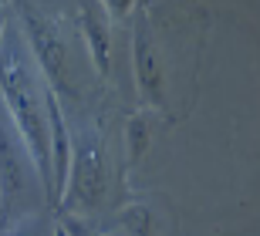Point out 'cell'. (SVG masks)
Returning <instances> with one entry per match:
<instances>
[{"instance_id": "3", "label": "cell", "mask_w": 260, "mask_h": 236, "mask_svg": "<svg viewBox=\"0 0 260 236\" xmlns=\"http://www.w3.org/2000/svg\"><path fill=\"white\" fill-rule=\"evenodd\" d=\"M44 105H48L44 115L51 128V199H61L68 186V169H71V149H68V128L54 88H44Z\"/></svg>"}, {"instance_id": "4", "label": "cell", "mask_w": 260, "mask_h": 236, "mask_svg": "<svg viewBox=\"0 0 260 236\" xmlns=\"http://www.w3.org/2000/svg\"><path fill=\"white\" fill-rule=\"evenodd\" d=\"M17 125H10L0 115V196H4V206L24 192V162L17 152Z\"/></svg>"}, {"instance_id": "6", "label": "cell", "mask_w": 260, "mask_h": 236, "mask_svg": "<svg viewBox=\"0 0 260 236\" xmlns=\"http://www.w3.org/2000/svg\"><path fill=\"white\" fill-rule=\"evenodd\" d=\"M135 78H139V88H142L145 98L162 108L166 102H162V88H159L162 85V75H159V68H155V54H152V47H149L142 30L135 34Z\"/></svg>"}, {"instance_id": "7", "label": "cell", "mask_w": 260, "mask_h": 236, "mask_svg": "<svg viewBox=\"0 0 260 236\" xmlns=\"http://www.w3.org/2000/svg\"><path fill=\"white\" fill-rule=\"evenodd\" d=\"M81 30H85V41H88V51H91V61L98 64L102 75H108V27L91 14V10H81Z\"/></svg>"}, {"instance_id": "13", "label": "cell", "mask_w": 260, "mask_h": 236, "mask_svg": "<svg viewBox=\"0 0 260 236\" xmlns=\"http://www.w3.org/2000/svg\"><path fill=\"white\" fill-rule=\"evenodd\" d=\"M0 4H7V0H0Z\"/></svg>"}, {"instance_id": "9", "label": "cell", "mask_w": 260, "mask_h": 236, "mask_svg": "<svg viewBox=\"0 0 260 236\" xmlns=\"http://www.w3.org/2000/svg\"><path fill=\"white\" fill-rule=\"evenodd\" d=\"M102 4H105V7L112 10L115 17H125L128 10H132V0H102Z\"/></svg>"}, {"instance_id": "1", "label": "cell", "mask_w": 260, "mask_h": 236, "mask_svg": "<svg viewBox=\"0 0 260 236\" xmlns=\"http://www.w3.org/2000/svg\"><path fill=\"white\" fill-rule=\"evenodd\" d=\"M0 91H4V102H7L10 115H14V125L17 132L24 135V145H27L30 159L38 165L41 179L48 182L51 189V142H48V115L41 108V94L30 81V75L20 68V61L14 57H4L0 61Z\"/></svg>"}, {"instance_id": "8", "label": "cell", "mask_w": 260, "mask_h": 236, "mask_svg": "<svg viewBox=\"0 0 260 236\" xmlns=\"http://www.w3.org/2000/svg\"><path fill=\"white\" fill-rule=\"evenodd\" d=\"M145 145H149V132H145V122L135 115L128 122V152H132V159H142Z\"/></svg>"}, {"instance_id": "5", "label": "cell", "mask_w": 260, "mask_h": 236, "mask_svg": "<svg viewBox=\"0 0 260 236\" xmlns=\"http://www.w3.org/2000/svg\"><path fill=\"white\" fill-rule=\"evenodd\" d=\"M71 169H75V189L85 196V203H95L102 196V152L95 142H85L78 149Z\"/></svg>"}, {"instance_id": "11", "label": "cell", "mask_w": 260, "mask_h": 236, "mask_svg": "<svg viewBox=\"0 0 260 236\" xmlns=\"http://www.w3.org/2000/svg\"><path fill=\"white\" fill-rule=\"evenodd\" d=\"M14 236H27V229H17V233H14Z\"/></svg>"}, {"instance_id": "2", "label": "cell", "mask_w": 260, "mask_h": 236, "mask_svg": "<svg viewBox=\"0 0 260 236\" xmlns=\"http://www.w3.org/2000/svg\"><path fill=\"white\" fill-rule=\"evenodd\" d=\"M20 17H24V30L30 38V47H34V57H38L41 71L51 85L48 88H64V64H68V47L61 41V34L51 27L48 20L34 14V10L24 4L20 7Z\"/></svg>"}, {"instance_id": "12", "label": "cell", "mask_w": 260, "mask_h": 236, "mask_svg": "<svg viewBox=\"0 0 260 236\" xmlns=\"http://www.w3.org/2000/svg\"><path fill=\"white\" fill-rule=\"evenodd\" d=\"M0 34H4V17H0Z\"/></svg>"}, {"instance_id": "10", "label": "cell", "mask_w": 260, "mask_h": 236, "mask_svg": "<svg viewBox=\"0 0 260 236\" xmlns=\"http://www.w3.org/2000/svg\"><path fill=\"white\" fill-rule=\"evenodd\" d=\"M54 236H68V233H64V229H61V226H58V229H54Z\"/></svg>"}]
</instances>
